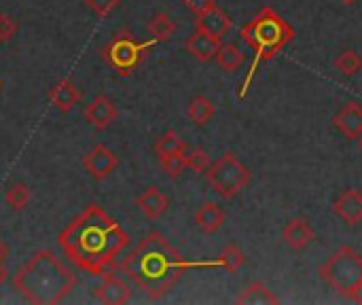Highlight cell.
<instances>
[{"mask_svg": "<svg viewBox=\"0 0 362 305\" xmlns=\"http://www.w3.org/2000/svg\"><path fill=\"white\" fill-rule=\"evenodd\" d=\"M136 206L148 221L161 219L170 208V197L159 187H148L136 197Z\"/></svg>", "mask_w": 362, "mask_h": 305, "instance_id": "cell-16", "label": "cell"}, {"mask_svg": "<svg viewBox=\"0 0 362 305\" xmlns=\"http://www.w3.org/2000/svg\"><path fill=\"white\" fill-rule=\"evenodd\" d=\"M49 102H51L59 113H70V110L81 102V89H78L70 79H59V81L49 89Z\"/></svg>", "mask_w": 362, "mask_h": 305, "instance_id": "cell-17", "label": "cell"}, {"mask_svg": "<svg viewBox=\"0 0 362 305\" xmlns=\"http://www.w3.org/2000/svg\"><path fill=\"white\" fill-rule=\"evenodd\" d=\"M189 151V149H187ZM187 151H176V153H170V155H161L159 161H161V170L165 172L168 178L172 180H178L185 170L189 168L187 166Z\"/></svg>", "mask_w": 362, "mask_h": 305, "instance_id": "cell-24", "label": "cell"}, {"mask_svg": "<svg viewBox=\"0 0 362 305\" xmlns=\"http://www.w3.org/2000/svg\"><path fill=\"white\" fill-rule=\"evenodd\" d=\"M17 30H19L17 19L8 13H0V45L8 42L17 34Z\"/></svg>", "mask_w": 362, "mask_h": 305, "instance_id": "cell-30", "label": "cell"}, {"mask_svg": "<svg viewBox=\"0 0 362 305\" xmlns=\"http://www.w3.org/2000/svg\"><path fill=\"white\" fill-rule=\"evenodd\" d=\"M240 38L248 47H252V51H255V59H252L250 70H248V74H246V79L242 83V89H240V98H246L259 66L263 62L274 59L295 38V30L280 13H276L272 6H265L248 23L242 25Z\"/></svg>", "mask_w": 362, "mask_h": 305, "instance_id": "cell-4", "label": "cell"}, {"mask_svg": "<svg viewBox=\"0 0 362 305\" xmlns=\"http://www.w3.org/2000/svg\"><path fill=\"white\" fill-rule=\"evenodd\" d=\"M280 236H282L284 244H286L291 251L299 253V251L308 248V246L314 242L316 231H314V227L310 225V221H308V219L297 217V219H291V221L282 227Z\"/></svg>", "mask_w": 362, "mask_h": 305, "instance_id": "cell-11", "label": "cell"}, {"mask_svg": "<svg viewBox=\"0 0 362 305\" xmlns=\"http://www.w3.org/2000/svg\"><path fill=\"white\" fill-rule=\"evenodd\" d=\"M216 64L225 70V72H235L242 64H244V53L238 45L229 42V45H221L218 53H216Z\"/></svg>", "mask_w": 362, "mask_h": 305, "instance_id": "cell-23", "label": "cell"}, {"mask_svg": "<svg viewBox=\"0 0 362 305\" xmlns=\"http://www.w3.org/2000/svg\"><path fill=\"white\" fill-rule=\"evenodd\" d=\"M358 144H361V151H362V136H361V138H358Z\"/></svg>", "mask_w": 362, "mask_h": 305, "instance_id": "cell-36", "label": "cell"}, {"mask_svg": "<svg viewBox=\"0 0 362 305\" xmlns=\"http://www.w3.org/2000/svg\"><path fill=\"white\" fill-rule=\"evenodd\" d=\"M0 87H2V83H0Z\"/></svg>", "mask_w": 362, "mask_h": 305, "instance_id": "cell-37", "label": "cell"}, {"mask_svg": "<svg viewBox=\"0 0 362 305\" xmlns=\"http://www.w3.org/2000/svg\"><path fill=\"white\" fill-rule=\"evenodd\" d=\"M210 157L204 149H191L187 151V166L195 172V174H206V170L210 168Z\"/></svg>", "mask_w": 362, "mask_h": 305, "instance_id": "cell-28", "label": "cell"}, {"mask_svg": "<svg viewBox=\"0 0 362 305\" xmlns=\"http://www.w3.org/2000/svg\"><path fill=\"white\" fill-rule=\"evenodd\" d=\"M129 242V234L98 204L85 206L57 236L68 261L95 278L108 274Z\"/></svg>", "mask_w": 362, "mask_h": 305, "instance_id": "cell-1", "label": "cell"}, {"mask_svg": "<svg viewBox=\"0 0 362 305\" xmlns=\"http://www.w3.org/2000/svg\"><path fill=\"white\" fill-rule=\"evenodd\" d=\"M117 115H119L117 104H115V100L108 98L106 93H98V96L87 104V108H85V113H83L85 121H87L91 127L100 130V132L106 130V127H110V125L115 123Z\"/></svg>", "mask_w": 362, "mask_h": 305, "instance_id": "cell-10", "label": "cell"}, {"mask_svg": "<svg viewBox=\"0 0 362 305\" xmlns=\"http://www.w3.org/2000/svg\"><path fill=\"white\" fill-rule=\"evenodd\" d=\"M348 299H352L354 304L362 305V284H361V287H356V289H354V291L350 293V297H348Z\"/></svg>", "mask_w": 362, "mask_h": 305, "instance_id": "cell-32", "label": "cell"}, {"mask_svg": "<svg viewBox=\"0 0 362 305\" xmlns=\"http://www.w3.org/2000/svg\"><path fill=\"white\" fill-rule=\"evenodd\" d=\"M320 278L341 297H350V293L362 284V255L350 244L337 248L320 267Z\"/></svg>", "mask_w": 362, "mask_h": 305, "instance_id": "cell-6", "label": "cell"}, {"mask_svg": "<svg viewBox=\"0 0 362 305\" xmlns=\"http://www.w3.org/2000/svg\"><path fill=\"white\" fill-rule=\"evenodd\" d=\"M30 200H32V193H30V189H28L23 183H13V185L6 189V193H4L6 206H8L11 210H15V212L25 210V206L30 204Z\"/></svg>", "mask_w": 362, "mask_h": 305, "instance_id": "cell-26", "label": "cell"}, {"mask_svg": "<svg viewBox=\"0 0 362 305\" xmlns=\"http://www.w3.org/2000/svg\"><path fill=\"white\" fill-rule=\"evenodd\" d=\"M189 146H187V142L180 138V134H176V132H165V134H161L159 138H157V142H155V153L161 157V155H170V153H176V151H187Z\"/></svg>", "mask_w": 362, "mask_h": 305, "instance_id": "cell-27", "label": "cell"}, {"mask_svg": "<svg viewBox=\"0 0 362 305\" xmlns=\"http://www.w3.org/2000/svg\"><path fill=\"white\" fill-rule=\"evenodd\" d=\"M335 68L344 74V76H356L362 70V57L358 51L354 49H344L337 57H335Z\"/></svg>", "mask_w": 362, "mask_h": 305, "instance_id": "cell-25", "label": "cell"}, {"mask_svg": "<svg viewBox=\"0 0 362 305\" xmlns=\"http://www.w3.org/2000/svg\"><path fill=\"white\" fill-rule=\"evenodd\" d=\"M231 25H233V21H231L229 13H225L218 6H212L210 11L195 15V30L206 32L216 38H223L231 30Z\"/></svg>", "mask_w": 362, "mask_h": 305, "instance_id": "cell-13", "label": "cell"}, {"mask_svg": "<svg viewBox=\"0 0 362 305\" xmlns=\"http://www.w3.org/2000/svg\"><path fill=\"white\" fill-rule=\"evenodd\" d=\"M146 30H148L151 38H155L157 42H161V40H168V38H172V36L176 34L178 25H176V21H174V19H172L168 13L159 11V13H155V15L148 19V23H146Z\"/></svg>", "mask_w": 362, "mask_h": 305, "instance_id": "cell-20", "label": "cell"}, {"mask_svg": "<svg viewBox=\"0 0 362 305\" xmlns=\"http://www.w3.org/2000/svg\"><path fill=\"white\" fill-rule=\"evenodd\" d=\"M246 263V257L242 253V248L238 244H227L221 253V257L216 261H204L206 267H221L229 274H238L242 270V265Z\"/></svg>", "mask_w": 362, "mask_h": 305, "instance_id": "cell-19", "label": "cell"}, {"mask_svg": "<svg viewBox=\"0 0 362 305\" xmlns=\"http://www.w3.org/2000/svg\"><path fill=\"white\" fill-rule=\"evenodd\" d=\"M132 287L115 276V274H106L102 276V282L93 289V297L100 301V304L106 305H125L132 301Z\"/></svg>", "mask_w": 362, "mask_h": 305, "instance_id": "cell-9", "label": "cell"}, {"mask_svg": "<svg viewBox=\"0 0 362 305\" xmlns=\"http://www.w3.org/2000/svg\"><path fill=\"white\" fill-rule=\"evenodd\" d=\"M235 304H246V305H276L278 304V297L263 284V282H252L250 287H246L238 297H235Z\"/></svg>", "mask_w": 362, "mask_h": 305, "instance_id": "cell-21", "label": "cell"}, {"mask_svg": "<svg viewBox=\"0 0 362 305\" xmlns=\"http://www.w3.org/2000/svg\"><path fill=\"white\" fill-rule=\"evenodd\" d=\"M339 2H344V4H354V2H358V0H339Z\"/></svg>", "mask_w": 362, "mask_h": 305, "instance_id": "cell-35", "label": "cell"}, {"mask_svg": "<svg viewBox=\"0 0 362 305\" xmlns=\"http://www.w3.org/2000/svg\"><path fill=\"white\" fill-rule=\"evenodd\" d=\"M333 125L350 140H358L362 136V106L358 102H348L335 115Z\"/></svg>", "mask_w": 362, "mask_h": 305, "instance_id": "cell-15", "label": "cell"}, {"mask_svg": "<svg viewBox=\"0 0 362 305\" xmlns=\"http://www.w3.org/2000/svg\"><path fill=\"white\" fill-rule=\"evenodd\" d=\"M333 212L348 225H358L362 221V193L358 189H346L333 202Z\"/></svg>", "mask_w": 362, "mask_h": 305, "instance_id": "cell-12", "label": "cell"}, {"mask_svg": "<svg viewBox=\"0 0 362 305\" xmlns=\"http://www.w3.org/2000/svg\"><path fill=\"white\" fill-rule=\"evenodd\" d=\"M214 113H216V108H214L212 100L206 98V96H195V98L189 102V108H187L189 119H191L195 125H199V127L208 125V123L212 121Z\"/></svg>", "mask_w": 362, "mask_h": 305, "instance_id": "cell-22", "label": "cell"}, {"mask_svg": "<svg viewBox=\"0 0 362 305\" xmlns=\"http://www.w3.org/2000/svg\"><path fill=\"white\" fill-rule=\"evenodd\" d=\"M191 267L197 263L185 261L161 231H151L121 263V272L153 301L163 299Z\"/></svg>", "mask_w": 362, "mask_h": 305, "instance_id": "cell-2", "label": "cell"}, {"mask_svg": "<svg viewBox=\"0 0 362 305\" xmlns=\"http://www.w3.org/2000/svg\"><path fill=\"white\" fill-rule=\"evenodd\" d=\"M157 45L155 38L151 40H138L132 30H119L102 49H100V57L106 66H110L115 70V74L119 76H132L140 64L146 59L148 51Z\"/></svg>", "mask_w": 362, "mask_h": 305, "instance_id": "cell-5", "label": "cell"}, {"mask_svg": "<svg viewBox=\"0 0 362 305\" xmlns=\"http://www.w3.org/2000/svg\"><path fill=\"white\" fill-rule=\"evenodd\" d=\"M193 221H195V225H197L204 234L212 236V234H216V231L225 225L227 214H225V210H223L218 204L206 202V204H202V206L195 210Z\"/></svg>", "mask_w": 362, "mask_h": 305, "instance_id": "cell-18", "label": "cell"}, {"mask_svg": "<svg viewBox=\"0 0 362 305\" xmlns=\"http://www.w3.org/2000/svg\"><path fill=\"white\" fill-rule=\"evenodd\" d=\"M208 185L225 200H233L250 185V170L229 151L206 170Z\"/></svg>", "mask_w": 362, "mask_h": 305, "instance_id": "cell-7", "label": "cell"}, {"mask_svg": "<svg viewBox=\"0 0 362 305\" xmlns=\"http://www.w3.org/2000/svg\"><path fill=\"white\" fill-rule=\"evenodd\" d=\"M182 4H185L189 11H193L195 15H199V13H206V11H210L212 6H216V0H182Z\"/></svg>", "mask_w": 362, "mask_h": 305, "instance_id": "cell-31", "label": "cell"}, {"mask_svg": "<svg viewBox=\"0 0 362 305\" xmlns=\"http://www.w3.org/2000/svg\"><path fill=\"white\" fill-rule=\"evenodd\" d=\"M4 280H6V272H4V270L0 267V284H2Z\"/></svg>", "mask_w": 362, "mask_h": 305, "instance_id": "cell-34", "label": "cell"}, {"mask_svg": "<svg viewBox=\"0 0 362 305\" xmlns=\"http://www.w3.org/2000/svg\"><path fill=\"white\" fill-rule=\"evenodd\" d=\"M87 6H89V11L95 15V17H100V19H104V17H108L115 8H119V4H121V0H83Z\"/></svg>", "mask_w": 362, "mask_h": 305, "instance_id": "cell-29", "label": "cell"}, {"mask_svg": "<svg viewBox=\"0 0 362 305\" xmlns=\"http://www.w3.org/2000/svg\"><path fill=\"white\" fill-rule=\"evenodd\" d=\"M13 289L34 305L62 304L76 287V276L49 251L34 253L13 276Z\"/></svg>", "mask_w": 362, "mask_h": 305, "instance_id": "cell-3", "label": "cell"}, {"mask_svg": "<svg viewBox=\"0 0 362 305\" xmlns=\"http://www.w3.org/2000/svg\"><path fill=\"white\" fill-rule=\"evenodd\" d=\"M83 166L89 172L91 178L95 180H106L119 166V155L108 149L106 144H95L91 146L85 157H83Z\"/></svg>", "mask_w": 362, "mask_h": 305, "instance_id": "cell-8", "label": "cell"}, {"mask_svg": "<svg viewBox=\"0 0 362 305\" xmlns=\"http://www.w3.org/2000/svg\"><path fill=\"white\" fill-rule=\"evenodd\" d=\"M6 257H8V246L0 240V267L4 265V261H6Z\"/></svg>", "mask_w": 362, "mask_h": 305, "instance_id": "cell-33", "label": "cell"}, {"mask_svg": "<svg viewBox=\"0 0 362 305\" xmlns=\"http://www.w3.org/2000/svg\"><path fill=\"white\" fill-rule=\"evenodd\" d=\"M182 47H185V51L191 53L197 62H210V59L216 57V53H218V49H221V38L195 30L191 36H187V40L182 42Z\"/></svg>", "mask_w": 362, "mask_h": 305, "instance_id": "cell-14", "label": "cell"}]
</instances>
